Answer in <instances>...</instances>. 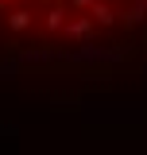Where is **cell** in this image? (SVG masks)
Segmentation results:
<instances>
[{
  "label": "cell",
  "instance_id": "cell-1",
  "mask_svg": "<svg viewBox=\"0 0 147 155\" xmlns=\"http://www.w3.org/2000/svg\"><path fill=\"white\" fill-rule=\"evenodd\" d=\"M0 16L35 54L105 58L147 39V0H0Z\"/></svg>",
  "mask_w": 147,
  "mask_h": 155
}]
</instances>
